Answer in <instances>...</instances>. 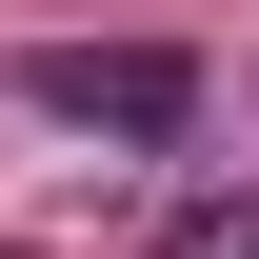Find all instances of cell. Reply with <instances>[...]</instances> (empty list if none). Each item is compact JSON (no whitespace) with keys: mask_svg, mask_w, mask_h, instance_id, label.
I'll use <instances>...</instances> for the list:
<instances>
[{"mask_svg":"<svg viewBox=\"0 0 259 259\" xmlns=\"http://www.w3.org/2000/svg\"><path fill=\"white\" fill-rule=\"evenodd\" d=\"M20 100H40L60 140H180V120H199V60H180V40H40Z\"/></svg>","mask_w":259,"mask_h":259,"instance_id":"obj_1","label":"cell"},{"mask_svg":"<svg viewBox=\"0 0 259 259\" xmlns=\"http://www.w3.org/2000/svg\"><path fill=\"white\" fill-rule=\"evenodd\" d=\"M160 259H259V180H199L180 220H160Z\"/></svg>","mask_w":259,"mask_h":259,"instance_id":"obj_2","label":"cell"}]
</instances>
